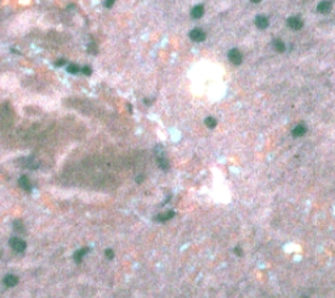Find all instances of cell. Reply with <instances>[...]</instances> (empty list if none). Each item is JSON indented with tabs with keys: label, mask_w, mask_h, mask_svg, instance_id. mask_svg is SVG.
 Segmentation results:
<instances>
[{
	"label": "cell",
	"mask_w": 335,
	"mask_h": 298,
	"mask_svg": "<svg viewBox=\"0 0 335 298\" xmlns=\"http://www.w3.org/2000/svg\"><path fill=\"white\" fill-rule=\"evenodd\" d=\"M250 2H251V3H255V4H257V3H261L262 0H250Z\"/></svg>",
	"instance_id": "obj_23"
},
{
	"label": "cell",
	"mask_w": 335,
	"mask_h": 298,
	"mask_svg": "<svg viewBox=\"0 0 335 298\" xmlns=\"http://www.w3.org/2000/svg\"><path fill=\"white\" fill-rule=\"evenodd\" d=\"M287 25H288L292 30H300L301 27H303L304 23H303V20L299 19V17H289V19L287 20Z\"/></svg>",
	"instance_id": "obj_4"
},
{
	"label": "cell",
	"mask_w": 335,
	"mask_h": 298,
	"mask_svg": "<svg viewBox=\"0 0 335 298\" xmlns=\"http://www.w3.org/2000/svg\"><path fill=\"white\" fill-rule=\"evenodd\" d=\"M64 64H65V60H64V59H59L58 62L55 63L57 67H62V65H64Z\"/></svg>",
	"instance_id": "obj_21"
},
{
	"label": "cell",
	"mask_w": 335,
	"mask_h": 298,
	"mask_svg": "<svg viewBox=\"0 0 335 298\" xmlns=\"http://www.w3.org/2000/svg\"><path fill=\"white\" fill-rule=\"evenodd\" d=\"M203 14H204V7H203V5H195V7L191 9V17L200 19Z\"/></svg>",
	"instance_id": "obj_9"
},
{
	"label": "cell",
	"mask_w": 335,
	"mask_h": 298,
	"mask_svg": "<svg viewBox=\"0 0 335 298\" xmlns=\"http://www.w3.org/2000/svg\"><path fill=\"white\" fill-rule=\"evenodd\" d=\"M306 134V127L304 124H299V126H296L293 131H292V135L295 137H300V136H304Z\"/></svg>",
	"instance_id": "obj_11"
},
{
	"label": "cell",
	"mask_w": 335,
	"mask_h": 298,
	"mask_svg": "<svg viewBox=\"0 0 335 298\" xmlns=\"http://www.w3.org/2000/svg\"><path fill=\"white\" fill-rule=\"evenodd\" d=\"M79 71H80V68H79V65H77V64H69L68 67H67V72H68V73H71V75H76V73H79Z\"/></svg>",
	"instance_id": "obj_14"
},
{
	"label": "cell",
	"mask_w": 335,
	"mask_h": 298,
	"mask_svg": "<svg viewBox=\"0 0 335 298\" xmlns=\"http://www.w3.org/2000/svg\"><path fill=\"white\" fill-rule=\"evenodd\" d=\"M268 19L266 17V16H257L255 17V26L258 27V29H266V27L268 26Z\"/></svg>",
	"instance_id": "obj_6"
},
{
	"label": "cell",
	"mask_w": 335,
	"mask_h": 298,
	"mask_svg": "<svg viewBox=\"0 0 335 298\" xmlns=\"http://www.w3.org/2000/svg\"><path fill=\"white\" fill-rule=\"evenodd\" d=\"M173 216H174L173 212H168V213H165V214H162V216H158L157 220H158V221H168V220L172 218Z\"/></svg>",
	"instance_id": "obj_15"
},
{
	"label": "cell",
	"mask_w": 335,
	"mask_h": 298,
	"mask_svg": "<svg viewBox=\"0 0 335 298\" xmlns=\"http://www.w3.org/2000/svg\"><path fill=\"white\" fill-rule=\"evenodd\" d=\"M272 46H274V48H275V51H278V52H284L285 51V45L283 43L282 39H274Z\"/></svg>",
	"instance_id": "obj_12"
},
{
	"label": "cell",
	"mask_w": 335,
	"mask_h": 298,
	"mask_svg": "<svg viewBox=\"0 0 335 298\" xmlns=\"http://www.w3.org/2000/svg\"><path fill=\"white\" fill-rule=\"evenodd\" d=\"M13 229L16 231H21L24 229V225H23V221L21 220H16V221L13 222Z\"/></svg>",
	"instance_id": "obj_16"
},
{
	"label": "cell",
	"mask_w": 335,
	"mask_h": 298,
	"mask_svg": "<svg viewBox=\"0 0 335 298\" xmlns=\"http://www.w3.org/2000/svg\"><path fill=\"white\" fill-rule=\"evenodd\" d=\"M88 251H89V248H88V247H85V248H80L79 251H76V252L73 254V260H75L76 263H81V260H83V258L86 255Z\"/></svg>",
	"instance_id": "obj_10"
},
{
	"label": "cell",
	"mask_w": 335,
	"mask_h": 298,
	"mask_svg": "<svg viewBox=\"0 0 335 298\" xmlns=\"http://www.w3.org/2000/svg\"><path fill=\"white\" fill-rule=\"evenodd\" d=\"M9 246L13 248L16 252H24L26 248V242L23 241L21 238H17V237H12L9 239Z\"/></svg>",
	"instance_id": "obj_1"
},
{
	"label": "cell",
	"mask_w": 335,
	"mask_h": 298,
	"mask_svg": "<svg viewBox=\"0 0 335 298\" xmlns=\"http://www.w3.org/2000/svg\"><path fill=\"white\" fill-rule=\"evenodd\" d=\"M88 50H89V52H90V54H96V52H97V46H96L94 43L92 42L90 45L88 46Z\"/></svg>",
	"instance_id": "obj_17"
},
{
	"label": "cell",
	"mask_w": 335,
	"mask_h": 298,
	"mask_svg": "<svg viewBox=\"0 0 335 298\" xmlns=\"http://www.w3.org/2000/svg\"><path fill=\"white\" fill-rule=\"evenodd\" d=\"M105 256L107 259H113L114 258V251L110 250V248H107V250H105Z\"/></svg>",
	"instance_id": "obj_18"
},
{
	"label": "cell",
	"mask_w": 335,
	"mask_h": 298,
	"mask_svg": "<svg viewBox=\"0 0 335 298\" xmlns=\"http://www.w3.org/2000/svg\"><path fill=\"white\" fill-rule=\"evenodd\" d=\"M228 58L230 60V63L234 64V65H240L241 63H242V54H241L240 50L237 48H232L230 51L228 52Z\"/></svg>",
	"instance_id": "obj_2"
},
{
	"label": "cell",
	"mask_w": 335,
	"mask_h": 298,
	"mask_svg": "<svg viewBox=\"0 0 335 298\" xmlns=\"http://www.w3.org/2000/svg\"><path fill=\"white\" fill-rule=\"evenodd\" d=\"M114 3H115V0H105V7L106 8H111Z\"/></svg>",
	"instance_id": "obj_20"
},
{
	"label": "cell",
	"mask_w": 335,
	"mask_h": 298,
	"mask_svg": "<svg viewBox=\"0 0 335 298\" xmlns=\"http://www.w3.org/2000/svg\"><path fill=\"white\" fill-rule=\"evenodd\" d=\"M19 184H20L21 188L25 190L26 192H30L31 191V183H30V180H29V178L26 175H23L19 179Z\"/></svg>",
	"instance_id": "obj_7"
},
{
	"label": "cell",
	"mask_w": 335,
	"mask_h": 298,
	"mask_svg": "<svg viewBox=\"0 0 335 298\" xmlns=\"http://www.w3.org/2000/svg\"><path fill=\"white\" fill-rule=\"evenodd\" d=\"M3 283H4V285L5 286H15V285H17V283H19V277L16 275H7L4 277V280H3Z\"/></svg>",
	"instance_id": "obj_8"
},
{
	"label": "cell",
	"mask_w": 335,
	"mask_h": 298,
	"mask_svg": "<svg viewBox=\"0 0 335 298\" xmlns=\"http://www.w3.org/2000/svg\"><path fill=\"white\" fill-rule=\"evenodd\" d=\"M190 38L194 42H203L206 39V33L202 29H199V27H195V29L190 31Z\"/></svg>",
	"instance_id": "obj_3"
},
{
	"label": "cell",
	"mask_w": 335,
	"mask_h": 298,
	"mask_svg": "<svg viewBox=\"0 0 335 298\" xmlns=\"http://www.w3.org/2000/svg\"><path fill=\"white\" fill-rule=\"evenodd\" d=\"M204 124L208 127V128H215L216 124H217V122H216L215 118L208 117V118H206V120H204Z\"/></svg>",
	"instance_id": "obj_13"
},
{
	"label": "cell",
	"mask_w": 335,
	"mask_h": 298,
	"mask_svg": "<svg viewBox=\"0 0 335 298\" xmlns=\"http://www.w3.org/2000/svg\"><path fill=\"white\" fill-rule=\"evenodd\" d=\"M81 71H83V73H85L86 76L92 75V68H90V67H88V65H86V67H83V69H81Z\"/></svg>",
	"instance_id": "obj_19"
},
{
	"label": "cell",
	"mask_w": 335,
	"mask_h": 298,
	"mask_svg": "<svg viewBox=\"0 0 335 298\" xmlns=\"http://www.w3.org/2000/svg\"><path fill=\"white\" fill-rule=\"evenodd\" d=\"M331 8H333L331 3H330V2H327V0H323V2H321L320 4H318L317 10H318V12H320V13H322V14H326V13L330 12Z\"/></svg>",
	"instance_id": "obj_5"
},
{
	"label": "cell",
	"mask_w": 335,
	"mask_h": 298,
	"mask_svg": "<svg viewBox=\"0 0 335 298\" xmlns=\"http://www.w3.org/2000/svg\"><path fill=\"white\" fill-rule=\"evenodd\" d=\"M234 252L237 254V255H240V256H242V250H241V248H238V247H236L234 248Z\"/></svg>",
	"instance_id": "obj_22"
}]
</instances>
